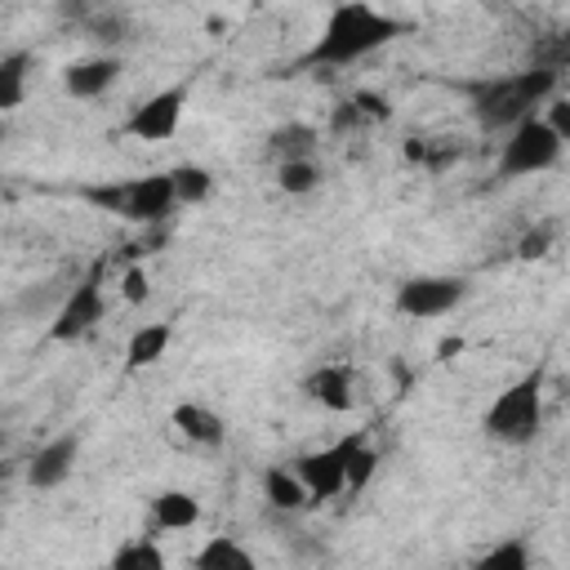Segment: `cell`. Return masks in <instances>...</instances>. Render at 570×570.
<instances>
[{
	"instance_id": "cell-8",
	"label": "cell",
	"mask_w": 570,
	"mask_h": 570,
	"mask_svg": "<svg viewBox=\"0 0 570 570\" xmlns=\"http://www.w3.org/2000/svg\"><path fill=\"white\" fill-rule=\"evenodd\" d=\"M183 111H187V85H165L125 116L120 134L134 142H169L183 125Z\"/></svg>"
},
{
	"instance_id": "cell-23",
	"label": "cell",
	"mask_w": 570,
	"mask_h": 570,
	"mask_svg": "<svg viewBox=\"0 0 570 570\" xmlns=\"http://www.w3.org/2000/svg\"><path fill=\"white\" fill-rule=\"evenodd\" d=\"M374 472H379V450L361 436V445H356V450H352V459H347V490H356V494H361V490L374 481Z\"/></svg>"
},
{
	"instance_id": "cell-16",
	"label": "cell",
	"mask_w": 570,
	"mask_h": 570,
	"mask_svg": "<svg viewBox=\"0 0 570 570\" xmlns=\"http://www.w3.org/2000/svg\"><path fill=\"white\" fill-rule=\"evenodd\" d=\"M151 521H156V530H169V534L191 530L200 521V499L191 490H160L151 499Z\"/></svg>"
},
{
	"instance_id": "cell-12",
	"label": "cell",
	"mask_w": 570,
	"mask_h": 570,
	"mask_svg": "<svg viewBox=\"0 0 570 570\" xmlns=\"http://www.w3.org/2000/svg\"><path fill=\"white\" fill-rule=\"evenodd\" d=\"M303 392H307V401H316L330 414H347L356 405V383H352L347 365H316L303 379Z\"/></svg>"
},
{
	"instance_id": "cell-26",
	"label": "cell",
	"mask_w": 570,
	"mask_h": 570,
	"mask_svg": "<svg viewBox=\"0 0 570 570\" xmlns=\"http://www.w3.org/2000/svg\"><path fill=\"white\" fill-rule=\"evenodd\" d=\"M552 240H557V232H552L548 223H543V227H530V232L517 240V254H521L525 263H530V258H543V254L552 249Z\"/></svg>"
},
{
	"instance_id": "cell-10",
	"label": "cell",
	"mask_w": 570,
	"mask_h": 570,
	"mask_svg": "<svg viewBox=\"0 0 570 570\" xmlns=\"http://www.w3.org/2000/svg\"><path fill=\"white\" fill-rule=\"evenodd\" d=\"M76 459H80V436H76V432L49 436V441L36 445V454L27 459V481H31L36 490H58V485L71 476Z\"/></svg>"
},
{
	"instance_id": "cell-19",
	"label": "cell",
	"mask_w": 570,
	"mask_h": 570,
	"mask_svg": "<svg viewBox=\"0 0 570 570\" xmlns=\"http://www.w3.org/2000/svg\"><path fill=\"white\" fill-rule=\"evenodd\" d=\"M321 165L316 156H298V160H276V187L285 196H312L321 187Z\"/></svg>"
},
{
	"instance_id": "cell-2",
	"label": "cell",
	"mask_w": 570,
	"mask_h": 570,
	"mask_svg": "<svg viewBox=\"0 0 570 570\" xmlns=\"http://www.w3.org/2000/svg\"><path fill=\"white\" fill-rule=\"evenodd\" d=\"M557 67H525L512 76H490V80H472L468 98H472V116L485 129H512L525 116H534V107H543L557 94Z\"/></svg>"
},
{
	"instance_id": "cell-11",
	"label": "cell",
	"mask_w": 570,
	"mask_h": 570,
	"mask_svg": "<svg viewBox=\"0 0 570 570\" xmlns=\"http://www.w3.org/2000/svg\"><path fill=\"white\" fill-rule=\"evenodd\" d=\"M120 80V58L116 53H89L62 67V89L71 98H102Z\"/></svg>"
},
{
	"instance_id": "cell-18",
	"label": "cell",
	"mask_w": 570,
	"mask_h": 570,
	"mask_svg": "<svg viewBox=\"0 0 570 570\" xmlns=\"http://www.w3.org/2000/svg\"><path fill=\"white\" fill-rule=\"evenodd\" d=\"M196 570H254V552L240 548L236 539L218 534V539H209V543L196 552Z\"/></svg>"
},
{
	"instance_id": "cell-7",
	"label": "cell",
	"mask_w": 570,
	"mask_h": 570,
	"mask_svg": "<svg viewBox=\"0 0 570 570\" xmlns=\"http://www.w3.org/2000/svg\"><path fill=\"white\" fill-rule=\"evenodd\" d=\"M468 285L463 276H441V272H423V276H405L392 294V307L410 321H436V316H450L459 303H463Z\"/></svg>"
},
{
	"instance_id": "cell-14",
	"label": "cell",
	"mask_w": 570,
	"mask_h": 570,
	"mask_svg": "<svg viewBox=\"0 0 570 570\" xmlns=\"http://www.w3.org/2000/svg\"><path fill=\"white\" fill-rule=\"evenodd\" d=\"M169 343H174V325H169V321H147V325H138V330L129 334V343H125V370L138 374V370L160 365V356L169 352Z\"/></svg>"
},
{
	"instance_id": "cell-22",
	"label": "cell",
	"mask_w": 570,
	"mask_h": 570,
	"mask_svg": "<svg viewBox=\"0 0 570 570\" xmlns=\"http://www.w3.org/2000/svg\"><path fill=\"white\" fill-rule=\"evenodd\" d=\"M111 566L116 570H160L165 557H160V548L151 539H129V543H120L111 552Z\"/></svg>"
},
{
	"instance_id": "cell-27",
	"label": "cell",
	"mask_w": 570,
	"mask_h": 570,
	"mask_svg": "<svg viewBox=\"0 0 570 570\" xmlns=\"http://www.w3.org/2000/svg\"><path fill=\"white\" fill-rule=\"evenodd\" d=\"M548 120H552V129H557V134H561V142H566V147H570V102H566V98H561V102H552V107H548Z\"/></svg>"
},
{
	"instance_id": "cell-24",
	"label": "cell",
	"mask_w": 570,
	"mask_h": 570,
	"mask_svg": "<svg viewBox=\"0 0 570 570\" xmlns=\"http://www.w3.org/2000/svg\"><path fill=\"white\" fill-rule=\"evenodd\" d=\"M476 566H481V570H525V566H530V548H525L521 539H508V543L490 548Z\"/></svg>"
},
{
	"instance_id": "cell-25",
	"label": "cell",
	"mask_w": 570,
	"mask_h": 570,
	"mask_svg": "<svg viewBox=\"0 0 570 570\" xmlns=\"http://www.w3.org/2000/svg\"><path fill=\"white\" fill-rule=\"evenodd\" d=\"M120 294H125V303H147L151 298V276H147L142 263H129L120 272Z\"/></svg>"
},
{
	"instance_id": "cell-4",
	"label": "cell",
	"mask_w": 570,
	"mask_h": 570,
	"mask_svg": "<svg viewBox=\"0 0 570 570\" xmlns=\"http://www.w3.org/2000/svg\"><path fill=\"white\" fill-rule=\"evenodd\" d=\"M85 200L129 218V223H165L178 205V191H174V178L169 169L165 174H142V178H125V183H111V187H89Z\"/></svg>"
},
{
	"instance_id": "cell-9",
	"label": "cell",
	"mask_w": 570,
	"mask_h": 570,
	"mask_svg": "<svg viewBox=\"0 0 570 570\" xmlns=\"http://www.w3.org/2000/svg\"><path fill=\"white\" fill-rule=\"evenodd\" d=\"M361 436H365V432H347L343 441H334V445H325V450H312V454L294 459L298 476L307 481L312 503H330V499H338V494L347 490V459H352V450L361 445Z\"/></svg>"
},
{
	"instance_id": "cell-1",
	"label": "cell",
	"mask_w": 570,
	"mask_h": 570,
	"mask_svg": "<svg viewBox=\"0 0 570 570\" xmlns=\"http://www.w3.org/2000/svg\"><path fill=\"white\" fill-rule=\"evenodd\" d=\"M405 31L401 18L379 13L365 0H338L321 27V36L312 40V49L298 58V67H352L361 58H370L374 49L392 45Z\"/></svg>"
},
{
	"instance_id": "cell-13",
	"label": "cell",
	"mask_w": 570,
	"mask_h": 570,
	"mask_svg": "<svg viewBox=\"0 0 570 570\" xmlns=\"http://www.w3.org/2000/svg\"><path fill=\"white\" fill-rule=\"evenodd\" d=\"M174 428L191 441V445H223L227 441V423H223V414L218 410H209V405H200V401H178L174 405Z\"/></svg>"
},
{
	"instance_id": "cell-17",
	"label": "cell",
	"mask_w": 570,
	"mask_h": 570,
	"mask_svg": "<svg viewBox=\"0 0 570 570\" xmlns=\"http://www.w3.org/2000/svg\"><path fill=\"white\" fill-rule=\"evenodd\" d=\"M316 147H321V129H316V125H307V120H285V125H281V129H272V138H267V151H272L276 160L316 156Z\"/></svg>"
},
{
	"instance_id": "cell-20",
	"label": "cell",
	"mask_w": 570,
	"mask_h": 570,
	"mask_svg": "<svg viewBox=\"0 0 570 570\" xmlns=\"http://www.w3.org/2000/svg\"><path fill=\"white\" fill-rule=\"evenodd\" d=\"M27 67H31V53H27V49H13V53L0 58V111L22 107V94H27Z\"/></svg>"
},
{
	"instance_id": "cell-6",
	"label": "cell",
	"mask_w": 570,
	"mask_h": 570,
	"mask_svg": "<svg viewBox=\"0 0 570 570\" xmlns=\"http://www.w3.org/2000/svg\"><path fill=\"white\" fill-rule=\"evenodd\" d=\"M102 276H107V258L89 263V272L62 294L53 321H49V343H76L85 338L102 316H107V298H102Z\"/></svg>"
},
{
	"instance_id": "cell-5",
	"label": "cell",
	"mask_w": 570,
	"mask_h": 570,
	"mask_svg": "<svg viewBox=\"0 0 570 570\" xmlns=\"http://www.w3.org/2000/svg\"><path fill=\"white\" fill-rule=\"evenodd\" d=\"M566 142L561 134L552 129L548 116H525L521 125L508 129L503 147H499V174L503 178H530V174H543L561 160Z\"/></svg>"
},
{
	"instance_id": "cell-21",
	"label": "cell",
	"mask_w": 570,
	"mask_h": 570,
	"mask_svg": "<svg viewBox=\"0 0 570 570\" xmlns=\"http://www.w3.org/2000/svg\"><path fill=\"white\" fill-rule=\"evenodd\" d=\"M169 178H174L178 205H200V200H209V196H214V174H209L205 165L183 160V165H174V169H169Z\"/></svg>"
},
{
	"instance_id": "cell-15",
	"label": "cell",
	"mask_w": 570,
	"mask_h": 570,
	"mask_svg": "<svg viewBox=\"0 0 570 570\" xmlns=\"http://www.w3.org/2000/svg\"><path fill=\"white\" fill-rule=\"evenodd\" d=\"M263 499L276 508V512H303L312 503L307 494V481L298 476V468H285V463H272L263 472Z\"/></svg>"
},
{
	"instance_id": "cell-3",
	"label": "cell",
	"mask_w": 570,
	"mask_h": 570,
	"mask_svg": "<svg viewBox=\"0 0 570 570\" xmlns=\"http://www.w3.org/2000/svg\"><path fill=\"white\" fill-rule=\"evenodd\" d=\"M543 387H548V370L543 365H534L517 383H508L490 401V410L481 419L485 436L499 441V445H530L543 432V396H548Z\"/></svg>"
}]
</instances>
